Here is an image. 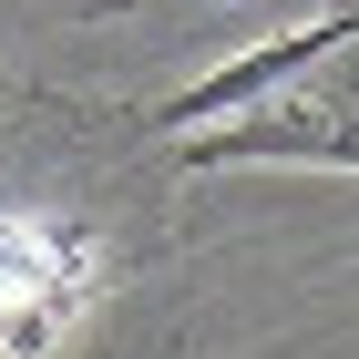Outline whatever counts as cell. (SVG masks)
<instances>
[{
  "label": "cell",
  "instance_id": "cell-1",
  "mask_svg": "<svg viewBox=\"0 0 359 359\" xmlns=\"http://www.w3.org/2000/svg\"><path fill=\"white\" fill-rule=\"evenodd\" d=\"M93 287H103V247L83 226L0 205V359H52L83 329Z\"/></svg>",
  "mask_w": 359,
  "mask_h": 359
}]
</instances>
